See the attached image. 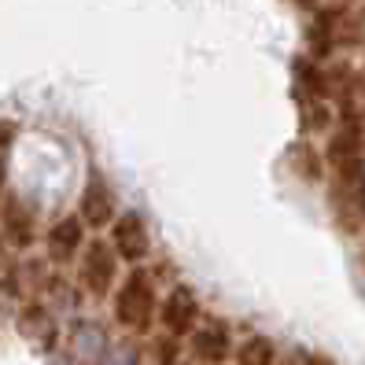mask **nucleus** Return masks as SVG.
<instances>
[{"mask_svg": "<svg viewBox=\"0 0 365 365\" xmlns=\"http://www.w3.org/2000/svg\"><path fill=\"white\" fill-rule=\"evenodd\" d=\"M4 236L15 244V247H30L34 244V214L19 203V200H11L8 207H4Z\"/></svg>", "mask_w": 365, "mask_h": 365, "instance_id": "nucleus-8", "label": "nucleus"}, {"mask_svg": "<svg viewBox=\"0 0 365 365\" xmlns=\"http://www.w3.org/2000/svg\"><path fill=\"white\" fill-rule=\"evenodd\" d=\"M155 314H159V295H155L152 277L144 269H133L115 292V321L130 332H148Z\"/></svg>", "mask_w": 365, "mask_h": 365, "instance_id": "nucleus-1", "label": "nucleus"}, {"mask_svg": "<svg viewBox=\"0 0 365 365\" xmlns=\"http://www.w3.org/2000/svg\"><path fill=\"white\" fill-rule=\"evenodd\" d=\"M81 225H89V229H107L115 218H118V207H115V192L111 185H107L100 174L89 178V185H85L81 192Z\"/></svg>", "mask_w": 365, "mask_h": 365, "instance_id": "nucleus-4", "label": "nucleus"}, {"mask_svg": "<svg viewBox=\"0 0 365 365\" xmlns=\"http://www.w3.org/2000/svg\"><path fill=\"white\" fill-rule=\"evenodd\" d=\"M273 361H277V351L266 336H251L236 351V365H273Z\"/></svg>", "mask_w": 365, "mask_h": 365, "instance_id": "nucleus-9", "label": "nucleus"}, {"mask_svg": "<svg viewBox=\"0 0 365 365\" xmlns=\"http://www.w3.org/2000/svg\"><path fill=\"white\" fill-rule=\"evenodd\" d=\"M11 140V130H0V144H8Z\"/></svg>", "mask_w": 365, "mask_h": 365, "instance_id": "nucleus-13", "label": "nucleus"}, {"mask_svg": "<svg viewBox=\"0 0 365 365\" xmlns=\"http://www.w3.org/2000/svg\"><path fill=\"white\" fill-rule=\"evenodd\" d=\"M4 181H8V166H4V155H0V200H4Z\"/></svg>", "mask_w": 365, "mask_h": 365, "instance_id": "nucleus-11", "label": "nucleus"}, {"mask_svg": "<svg viewBox=\"0 0 365 365\" xmlns=\"http://www.w3.org/2000/svg\"><path fill=\"white\" fill-rule=\"evenodd\" d=\"M178 336H166V339H155V351H159V365H174L178 358Z\"/></svg>", "mask_w": 365, "mask_h": 365, "instance_id": "nucleus-10", "label": "nucleus"}, {"mask_svg": "<svg viewBox=\"0 0 365 365\" xmlns=\"http://www.w3.org/2000/svg\"><path fill=\"white\" fill-rule=\"evenodd\" d=\"M159 317H163V325H166L170 336L192 332V329H196V321H200V303H196V295H192L188 288H174V292L163 299Z\"/></svg>", "mask_w": 365, "mask_h": 365, "instance_id": "nucleus-5", "label": "nucleus"}, {"mask_svg": "<svg viewBox=\"0 0 365 365\" xmlns=\"http://www.w3.org/2000/svg\"><path fill=\"white\" fill-rule=\"evenodd\" d=\"M192 358L200 365H225L232 358V339L222 325H210V329H196L192 332Z\"/></svg>", "mask_w": 365, "mask_h": 365, "instance_id": "nucleus-6", "label": "nucleus"}, {"mask_svg": "<svg viewBox=\"0 0 365 365\" xmlns=\"http://www.w3.org/2000/svg\"><path fill=\"white\" fill-rule=\"evenodd\" d=\"M78 277L81 288L93 299L111 295L115 281H118V255L107 240H93L89 247H81V262H78Z\"/></svg>", "mask_w": 365, "mask_h": 365, "instance_id": "nucleus-2", "label": "nucleus"}, {"mask_svg": "<svg viewBox=\"0 0 365 365\" xmlns=\"http://www.w3.org/2000/svg\"><path fill=\"white\" fill-rule=\"evenodd\" d=\"M81 240H85V225H81L78 214H71V218H63V222L52 225V232H48V255L56 262H71L74 255L81 251Z\"/></svg>", "mask_w": 365, "mask_h": 365, "instance_id": "nucleus-7", "label": "nucleus"}, {"mask_svg": "<svg viewBox=\"0 0 365 365\" xmlns=\"http://www.w3.org/2000/svg\"><path fill=\"white\" fill-rule=\"evenodd\" d=\"M111 247L122 262H144L152 251V236H148V222L137 210H122L111 222Z\"/></svg>", "mask_w": 365, "mask_h": 365, "instance_id": "nucleus-3", "label": "nucleus"}, {"mask_svg": "<svg viewBox=\"0 0 365 365\" xmlns=\"http://www.w3.org/2000/svg\"><path fill=\"white\" fill-rule=\"evenodd\" d=\"M292 4H299V8H314L317 0H292Z\"/></svg>", "mask_w": 365, "mask_h": 365, "instance_id": "nucleus-12", "label": "nucleus"}]
</instances>
